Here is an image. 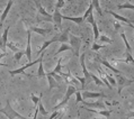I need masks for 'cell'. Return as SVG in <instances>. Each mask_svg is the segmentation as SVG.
<instances>
[{"label": "cell", "mask_w": 134, "mask_h": 119, "mask_svg": "<svg viewBox=\"0 0 134 119\" xmlns=\"http://www.w3.org/2000/svg\"><path fill=\"white\" fill-rule=\"evenodd\" d=\"M54 42H57V39H55V37H53V38H52V39H49V40H45V42H44V43H43V45H42V47H41V48H40V50H38V51H37V54H42V53H43V52H44V51H45V48H46V47H49V46L51 45V44H53Z\"/></svg>", "instance_id": "19"}, {"label": "cell", "mask_w": 134, "mask_h": 119, "mask_svg": "<svg viewBox=\"0 0 134 119\" xmlns=\"http://www.w3.org/2000/svg\"><path fill=\"white\" fill-rule=\"evenodd\" d=\"M24 54H25V51H19V52H17V53L14 54V59H15L16 62H19L20 58L23 57Z\"/></svg>", "instance_id": "34"}, {"label": "cell", "mask_w": 134, "mask_h": 119, "mask_svg": "<svg viewBox=\"0 0 134 119\" xmlns=\"http://www.w3.org/2000/svg\"><path fill=\"white\" fill-rule=\"evenodd\" d=\"M13 3H14V0H9L8 3H7V6H6V8H5V10H3L1 16H0V29H1L2 25H3V23H5V20H6V18H7V16H8L9 11H10V9H12Z\"/></svg>", "instance_id": "10"}, {"label": "cell", "mask_w": 134, "mask_h": 119, "mask_svg": "<svg viewBox=\"0 0 134 119\" xmlns=\"http://www.w3.org/2000/svg\"><path fill=\"white\" fill-rule=\"evenodd\" d=\"M65 51H72V48H71V46H70V45H68V44H62V45L60 46V48L58 50L57 54H55V56L59 55V54H61L62 52H65Z\"/></svg>", "instance_id": "29"}, {"label": "cell", "mask_w": 134, "mask_h": 119, "mask_svg": "<svg viewBox=\"0 0 134 119\" xmlns=\"http://www.w3.org/2000/svg\"><path fill=\"white\" fill-rule=\"evenodd\" d=\"M62 19H66V20H71L73 21V23H76L77 25H81L85 21V19L82 18V16L81 17H69V16H64L63 15L62 16Z\"/></svg>", "instance_id": "18"}, {"label": "cell", "mask_w": 134, "mask_h": 119, "mask_svg": "<svg viewBox=\"0 0 134 119\" xmlns=\"http://www.w3.org/2000/svg\"><path fill=\"white\" fill-rule=\"evenodd\" d=\"M82 106L85 107H88V108H102L103 110H105V108H106V105L105 103H103V102H100V101H96V102H87L86 100H82Z\"/></svg>", "instance_id": "14"}, {"label": "cell", "mask_w": 134, "mask_h": 119, "mask_svg": "<svg viewBox=\"0 0 134 119\" xmlns=\"http://www.w3.org/2000/svg\"><path fill=\"white\" fill-rule=\"evenodd\" d=\"M82 98L85 99H97V98H107V97L103 93V92H89L83 91L82 92Z\"/></svg>", "instance_id": "12"}, {"label": "cell", "mask_w": 134, "mask_h": 119, "mask_svg": "<svg viewBox=\"0 0 134 119\" xmlns=\"http://www.w3.org/2000/svg\"><path fill=\"white\" fill-rule=\"evenodd\" d=\"M46 78H47V81H49V91H51L54 88H59V83L55 81L54 78H52L49 74H46Z\"/></svg>", "instance_id": "21"}, {"label": "cell", "mask_w": 134, "mask_h": 119, "mask_svg": "<svg viewBox=\"0 0 134 119\" xmlns=\"http://www.w3.org/2000/svg\"><path fill=\"white\" fill-rule=\"evenodd\" d=\"M62 117H63V112H61L60 115H59V117H58L57 119H62Z\"/></svg>", "instance_id": "48"}, {"label": "cell", "mask_w": 134, "mask_h": 119, "mask_svg": "<svg viewBox=\"0 0 134 119\" xmlns=\"http://www.w3.org/2000/svg\"><path fill=\"white\" fill-rule=\"evenodd\" d=\"M100 80H102V81H103V83H104V84H105V85H106V87H107V88H109V89H111V88H113V87H111V85L109 84V82H108V81H107V79H106V78H105V76H104V75H103V74H102V75H100Z\"/></svg>", "instance_id": "40"}, {"label": "cell", "mask_w": 134, "mask_h": 119, "mask_svg": "<svg viewBox=\"0 0 134 119\" xmlns=\"http://www.w3.org/2000/svg\"><path fill=\"white\" fill-rule=\"evenodd\" d=\"M109 14L111 15V16H113L115 19L116 20H118V21H122V23H125V24H127L131 28H133L134 29V25L131 23V21H130L127 18H125V17H123V16H121V15H118V14H116V13H114V11H109Z\"/></svg>", "instance_id": "15"}, {"label": "cell", "mask_w": 134, "mask_h": 119, "mask_svg": "<svg viewBox=\"0 0 134 119\" xmlns=\"http://www.w3.org/2000/svg\"><path fill=\"white\" fill-rule=\"evenodd\" d=\"M34 2H35L36 8H37V13H38V16L41 15V16H43V17L47 18V19H50V20H51V23H53V19H52V15L49 14L45 9H44V7L41 5L40 1H37V0H34Z\"/></svg>", "instance_id": "9"}, {"label": "cell", "mask_w": 134, "mask_h": 119, "mask_svg": "<svg viewBox=\"0 0 134 119\" xmlns=\"http://www.w3.org/2000/svg\"><path fill=\"white\" fill-rule=\"evenodd\" d=\"M85 58H86V54H85V53L80 54V65H81V68H82L83 78H85V80H86V83H87V82H90L89 80H90L91 78H90V73H89L87 66H86V61H85Z\"/></svg>", "instance_id": "7"}, {"label": "cell", "mask_w": 134, "mask_h": 119, "mask_svg": "<svg viewBox=\"0 0 134 119\" xmlns=\"http://www.w3.org/2000/svg\"><path fill=\"white\" fill-rule=\"evenodd\" d=\"M91 3H92V6H94V9L97 11L100 16H103V10L102 8H100V2H99V0H91Z\"/></svg>", "instance_id": "25"}, {"label": "cell", "mask_w": 134, "mask_h": 119, "mask_svg": "<svg viewBox=\"0 0 134 119\" xmlns=\"http://www.w3.org/2000/svg\"><path fill=\"white\" fill-rule=\"evenodd\" d=\"M121 36H122V38H123V40H124V43H125V46H126V52H130V53H132V47H131V45H130V43L127 42V39H126L125 33H122Z\"/></svg>", "instance_id": "31"}, {"label": "cell", "mask_w": 134, "mask_h": 119, "mask_svg": "<svg viewBox=\"0 0 134 119\" xmlns=\"http://www.w3.org/2000/svg\"><path fill=\"white\" fill-rule=\"evenodd\" d=\"M125 55H126V58L125 59H118L120 62H124V63H131V64L134 65V57L132 53H130V52H125Z\"/></svg>", "instance_id": "24"}, {"label": "cell", "mask_w": 134, "mask_h": 119, "mask_svg": "<svg viewBox=\"0 0 134 119\" xmlns=\"http://www.w3.org/2000/svg\"><path fill=\"white\" fill-rule=\"evenodd\" d=\"M126 117L127 118H134V111H130V112L126 114Z\"/></svg>", "instance_id": "46"}, {"label": "cell", "mask_w": 134, "mask_h": 119, "mask_svg": "<svg viewBox=\"0 0 134 119\" xmlns=\"http://www.w3.org/2000/svg\"><path fill=\"white\" fill-rule=\"evenodd\" d=\"M62 61H63V58H62V57L59 58V61H58V63H57V65H55V68L53 69V71H51V72H53V73H55V74H59V75H61V76L63 78V75H64V74L61 72V70H62L61 63H62Z\"/></svg>", "instance_id": "20"}, {"label": "cell", "mask_w": 134, "mask_h": 119, "mask_svg": "<svg viewBox=\"0 0 134 119\" xmlns=\"http://www.w3.org/2000/svg\"><path fill=\"white\" fill-rule=\"evenodd\" d=\"M69 42L73 54L76 56H80V48H81V44H82V38L76 35H69Z\"/></svg>", "instance_id": "3"}, {"label": "cell", "mask_w": 134, "mask_h": 119, "mask_svg": "<svg viewBox=\"0 0 134 119\" xmlns=\"http://www.w3.org/2000/svg\"><path fill=\"white\" fill-rule=\"evenodd\" d=\"M98 42H99V44H111L113 43V39H110V38H108L106 35H100L99 36V38H98Z\"/></svg>", "instance_id": "26"}, {"label": "cell", "mask_w": 134, "mask_h": 119, "mask_svg": "<svg viewBox=\"0 0 134 119\" xmlns=\"http://www.w3.org/2000/svg\"><path fill=\"white\" fill-rule=\"evenodd\" d=\"M83 109H86L87 111H90V112H94V114H97L100 115V116L105 117V118H109V116L111 115V110H97V109H91V108H88V107H82Z\"/></svg>", "instance_id": "13"}, {"label": "cell", "mask_w": 134, "mask_h": 119, "mask_svg": "<svg viewBox=\"0 0 134 119\" xmlns=\"http://www.w3.org/2000/svg\"><path fill=\"white\" fill-rule=\"evenodd\" d=\"M92 25V29H94V39H95V43L98 40V38H99V29H98V26H97V24H96V21H94V23L91 24Z\"/></svg>", "instance_id": "28"}, {"label": "cell", "mask_w": 134, "mask_h": 119, "mask_svg": "<svg viewBox=\"0 0 134 119\" xmlns=\"http://www.w3.org/2000/svg\"><path fill=\"white\" fill-rule=\"evenodd\" d=\"M27 28H29V31L32 33H36L41 36H46L52 33V29L51 28H41V27H37V26H27Z\"/></svg>", "instance_id": "8"}, {"label": "cell", "mask_w": 134, "mask_h": 119, "mask_svg": "<svg viewBox=\"0 0 134 119\" xmlns=\"http://www.w3.org/2000/svg\"><path fill=\"white\" fill-rule=\"evenodd\" d=\"M114 26H115V29H116V31H118V29H120V28L122 27L120 23H115V24H114Z\"/></svg>", "instance_id": "47"}, {"label": "cell", "mask_w": 134, "mask_h": 119, "mask_svg": "<svg viewBox=\"0 0 134 119\" xmlns=\"http://www.w3.org/2000/svg\"><path fill=\"white\" fill-rule=\"evenodd\" d=\"M42 96H43V93H41L40 97L35 96L34 93H32V94H31V99L33 100V102H34V106H38V102L41 101V98H42Z\"/></svg>", "instance_id": "33"}, {"label": "cell", "mask_w": 134, "mask_h": 119, "mask_svg": "<svg viewBox=\"0 0 134 119\" xmlns=\"http://www.w3.org/2000/svg\"><path fill=\"white\" fill-rule=\"evenodd\" d=\"M94 119H104V118H94Z\"/></svg>", "instance_id": "49"}, {"label": "cell", "mask_w": 134, "mask_h": 119, "mask_svg": "<svg viewBox=\"0 0 134 119\" xmlns=\"http://www.w3.org/2000/svg\"><path fill=\"white\" fill-rule=\"evenodd\" d=\"M36 76L37 78H44V76H46V73L44 72V68H43V61H41L38 63V70H37Z\"/></svg>", "instance_id": "23"}, {"label": "cell", "mask_w": 134, "mask_h": 119, "mask_svg": "<svg viewBox=\"0 0 134 119\" xmlns=\"http://www.w3.org/2000/svg\"><path fill=\"white\" fill-rule=\"evenodd\" d=\"M98 71H99V72H102V74H103V75H104V76H105V78H106V79H107V81H109V82H110V85H111V87H115V85H116V84H117V82H116V80H115V79H114V78H113V76H111V75H108V74L104 73V71H103V70H100L99 68H98Z\"/></svg>", "instance_id": "22"}, {"label": "cell", "mask_w": 134, "mask_h": 119, "mask_svg": "<svg viewBox=\"0 0 134 119\" xmlns=\"http://www.w3.org/2000/svg\"><path fill=\"white\" fill-rule=\"evenodd\" d=\"M82 94H81V92L79 90H77L76 92V102H81L82 101Z\"/></svg>", "instance_id": "41"}, {"label": "cell", "mask_w": 134, "mask_h": 119, "mask_svg": "<svg viewBox=\"0 0 134 119\" xmlns=\"http://www.w3.org/2000/svg\"><path fill=\"white\" fill-rule=\"evenodd\" d=\"M7 46H8L10 50H12L13 52H15V53H17V52H19V48H18L16 45H15L14 43H12V42H8V44H7Z\"/></svg>", "instance_id": "38"}, {"label": "cell", "mask_w": 134, "mask_h": 119, "mask_svg": "<svg viewBox=\"0 0 134 119\" xmlns=\"http://www.w3.org/2000/svg\"><path fill=\"white\" fill-rule=\"evenodd\" d=\"M43 57H44V53H42L40 55V57L37 58V59H35V61H32V62H29V63H27V64H25V65H23L21 68H19V69H17V70H14V71H10L9 73H10V75L12 76H15L16 74H19V73H24V71L26 69H28V68H31V66H33V65H35V64H37V63H40L41 61H43Z\"/></svg>", "instance_id": "4"}, {"label": "cell", "mask_w": 134, "mask_h": 119, "mask_svg": "<svg viewBox=\"0 0 134 119\" xmlns=\"http://www.w3.org/2000/svg\"><path fill=\"white\" fill-rule=\"evenodd\" d=\"M64 5H65L64 0H58V1H57V5H55V8H57V9H61V8H63V7H64Z\"/></svg>", "instance_id": "39"}, {"label": "cell", "mask_w": 134, "mask_h": 119, "mask_svg": "<svg viewBox=\"0 0 134 119\" xmlns=\"http://www.w3.org/2000/svg\"><path fill=\"white\" fill-rule=\"evenodd\" d=\"M115 80L118 82V94H121L122 89L124 87H127V85L133 83V80H127L122 74H115Z\"/></svg>", "instance_id": "5"}, {"label": "cell", "mask_w": 134, "mask_h": 119, "mask_svg": "<svg viewBox=\"0 0 134 119\" xmlns=\"http://www.w3.org/2000/svg\"><path fill=\"white\" fill-rule=\"evenodd\" d=\"M0 50H2L3 53H6V46L3 45V43H2V37L1 36H0Z\"/></svg>", "instance_id": "45"}, {"label": "cell", "mask_w": 134, "mask_h": 119, "mask_svg": "<svg viewBox=\"0 0 134 119\" xmlns=\"http://www.w3.org/2000/svg\"><path fill=\"white\" fill-rule=\"evenodd\" d=\"M90 78H91V79H92V80H94V81H95V83H96V84H97V85H105V84H104V83H103V81H102V80H100V79H99V78H97V76H96V75H95V74H91V73H90Z\"/></svg>", "instance_id": "36"}, {"label": "cell", "mask_w": 134, "mask_h": 119, "mask_svg": "<svg viewBox=\"0 0 134 119\" xmlns=\"http://www.w3.org/2000/svg\"><path fill=\"white\" fill-rule=\"evenodd\" d=\"M77 92V89H76V87L74 85H68V89H66V92H65V96H64V98H63L62 100H61V102H59L58 105H55L54 107H53V111H58L60 108H62V107H64L66 103H68V101H69V99L71 98V96L72 94H74Z\"/></svg>", "instance_id": "2"}, {"label": "cell", "mask_w": 134, "mask_h": 119, "mask_svg": "<svg viewBox=\"0 0 134 119\" xmlns=\"http://www.w3.org/2000/svg\"><path fill=\"white\" fill-rule=\"evenodd\" d=\"M77 80L78 81H80V83H81V89H85V85H86V80H85V78H81V76H77Z\"/></svg>", "instance_id": "42"}, {"label": "cell", "mask_w": 134, "mask_h": 119, "mask_svg": "<svg viewBox=\"0 0 134 119\" xmlns=\"http://www.w3.org/2000/svg\"><path fill=\"white\" fill-rule=\"evenodd\" d=\"M38 111H40V114L42 115V116H47V115H49L47 110L45 109V108H44L42 101H40V102H38Z\"/></svg>", "instance_id": "32"}, {"label": "cell", "mask_w": 134, "mask_h": 119, "mask_svg": "<svg viewBox=\"0 0 134 119\" xmlns=\"http://www.w3.org/2000/svg\"><path fill=\"white\" fill-rule=\"evenodd\" d=\"M86 20H87L89 24H92V23H94V21H95V18H94V14L91 13V14H90V15H89V16H88V18H87V19H86Z\"/></svg>", "instance_id": "43"}, {"label": "cell", "mask_w": 134, "mask_h": 119, "mask_svg": "<svg viewBox=\"0 0 134 119\" xmlns=\"http://www.w3.org/2000/svg\"><path fill=\"white\" fill-rule=\"evenodd\" d=\"M61 112H59V111H53V114L50 116V118L49 119H57L58 117H59V115H60Z\"/></svg>", "instance_id": "44"}, {"label": "cell", "mask_w": 134, "mask_h": 119, "mask_svg": "<svg viewBox=\"0 0 134 119\" xmlns=\"http://www.w3.org/2000/svg\"><path fill=\"white\" fill-rule=\"evenodd\" d=\"M46 74H49V75H51L52 78H54L55 81H58V82H61L62 79H63L61 75H59V74H55V73H53V72H47Z\"/></svg>", "instance_id": "37"}, {"label": "cell", "mask_w": 134, "mask_h": 119, "mask_svg": "<svg viewBox=\"0 0 134 119\" xmlns=\"http://www.w3.org/2000/svg\"><path fill=\"white\" fill-rule=\"evenodd\" d=\"M27 46H26L25 55L28 58V62H32V48H31V40H32V32L29 31V28H27Z\"/></svg>", "instance_id": "11"}, {"label": "cell", "mask_w": 134, "mask_h": 119, "mask_svg": "<svg viewBox=\"0 0 134 119\" xmlns=\"http://www.w3.org/2000/svg\"><path fill=\"white\" fill-rule=\"evenodd\" d=\"M62 16L63 15L60 13V9H54V13L52 15V19H53V24L55 25L57 29H61L62 27Z\"/></svg>", "instance_id": "6"}, {"label": "cell", "mask_w": 134, "mask_h": 119, "mask_svg": "<svg viewBox=\"0 0 134 119\" xmlns=\"http://www.w3.org/2000/svg\"><path fill=\"white\" fill-rule=\"evenodd\" d=\"M55 39H57V42H60L62 44H66L69 42V29H65L62 34L55 37Z\"/></svg>", "instance_id": "16"}, {"label": "cell", "mask_w": 134, "mask_h": 119, "mask_svg": "<svg viewBox=\"0 0 134 119\" xmlns=\"http://www.w3.org/2000/svg\"><path fill=\"white\" fill-rule=\"evenodd\" d=\"M10 31V26H8L5 31H3V34H2V43H3V45H5L7 47V44H8V33Z\"/></svg>", "instance_id": "27"}, {"label": "cell", "mask_w": 134, "mask_h": 119, "mask_svg": "<svg viewBox=\"0 0 134 119\" xmlns=\"http://www.w3.org/2000/svg\"><path fill=\"white\" fill-rule=\"evenodd\" d=\"M97 61H98L99 63H102V64H103L104 66H106V68H107V69H109V70H110V71H113V72H114L115 74H121V72H120V71H118V70H117V69H115V68H114V66H113V65H110V64H109V63H108V62H107V61H106V59H103V58H99V57H97Z\"/></svg>", "instance_id": "17"}, {"label": "cell", "mask_w": 134, "mask_h": 119, "mask_svg": "<svg viewBox=\"0 0 134 119\" xmlns=\"http://www.w3.org/2000/svg\"><path fill=\"white\" fill-rule=\"evenodd\" d=\"M106 45H103V44H99V43H94L91 45V50L92 51H95V52H97V51H99L100 48H103V47H105Z\"/></svg>", "instance_id": "35"}, {"label": "cell", "mask_w": 134, "mask_h": 119, "mask_svg": "<svg viewBox=\"0 0 134 119\" xmlns=\"http://www.w3.org/2000/svg\"><path fill=\"white\" fill-rule=\"evenodd\" d=\"M0 114H3L8 119H28L24 116H21L20 114H18L16 110H14V108L10 105V100L8 99L6 102V107L0 109Z\"/></svg>", "instance_id": "1"}, {"label": "cell", "mask_w": 134, "mask_h": 119, "mask_svg": "<svg viewBox=\"0 0 134 119\" xmlns=\"http://www.w3.org/2000/svg\"><path fill=\"white\" fill-rule=\"evenodd\" d=\"M117 9H131V10H134V5L133 3H130V2H125V3H122V5H118Z\"/></svg>", "instance_id": "30"}]
</instances>
